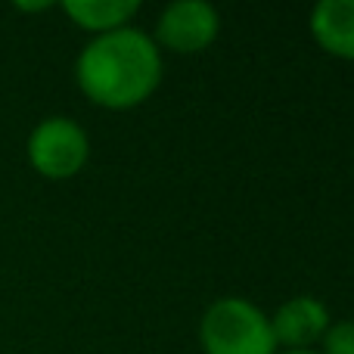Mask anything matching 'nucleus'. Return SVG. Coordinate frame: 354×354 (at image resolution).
<instances>
[{
	"label": "nucleus",
	"mask_w": 354,
	"mask_h": 354,
	"mask_svg": "<svg viewBox=\"0 0 354 354\" xmlns=\"http://www.w3.org/2000/svg\"><path fill=\"white\" fill-rule=\"evenodd\" d=\"M75 81L103 109H134L162 81V50L137 28L97 35L75 62Z\"/></svg>",
	"instance_id": "obj_1"
},
{
	"label": "nucleus",
	"mask_w": 354,
	"mask_h": 354,
	"mask_svg": "<svg viewBox=\"0 0 354 354\" xmlns=\"http://www.w3.org/2000/svg\"><path fill=\"white\" fill-rule=\"evenodd\" d=\"M205 354H277L270 317L249 299H218L199 320Z\"/></svg>",
	"instance_id": "obj_2"
},
{
	"label": "nucleus",
	"mask_w": 354,
	"mask_h": 354,
	"mask_svg": "<svg viewBox=\"0 0 354 354\" xmlns=\"http://www.w3.org/2000/svg\"><path fill=\"white\" fill-rule=\"evenodd\" d=\"M91 140L75 118L50 115L31 131L28 162L47 180H68L87 165Z\"/></svg>",
	"instance_id": "obj_3"
},
{
	"label": "nucleus",
	"mask_w": 354,
	"mask_h": 354,
	"mask_svg": "<svg viewBox=\"0 0 354 354\" xmlns=\"http://www.w3.org/2000/svg\"><path fill=\"white\" fill-rule=\"evenodd\" d=\"M221 31V16L205 0H177L162 10L156 22V47L171 53H202L214 44Z\"/></svg>",
	"instance_id": "obj_4"
},
{
	"label": "nucleus",
	"mask_w": 354,
	"mask_h": 354,
	"mask_svg": "<svg viewBox=\"0 0 354 354\" xmlns=\"http://www.w3.org/2000/svg\"><path fill=\"white\" fill-rule=\"evenodd\" d=\"M330 324L333 320L326 305L311 295H295L286 305L277 308V314L270 317L277 345H283L286 351H311V345L324 339Z\"/></svg>",
	"instance_id": "obj_5"
},
{
	"label": "nucleus",
	"mask_w": 354,
	"mask_h": 354,
	"mask_svg": "<svg viewBox=\"0 0 354 354\" xmlns=\"http://www.w3.org/2000/svg\"><path fill=\"white\" fill-rule=\"evenodd\" d=\"M311 35L330 56L354 59V0H324L314 6Z\"/></svg>",
	"instance_id": "obj_6"
},
{
	"label": "nucleus",
	"mask_w": 354,
	"mask_h": 354,
	"mask_svg": "<svg viewBox=\"0 0 354 354\" xmlns=\"http://www.w3.org/2000/svg\"><path fill=\"white\" fill-rule=\"evenodd\" d=\"M62 10L78 28L109 35V31L128 28L131 16H137L140 3L137 0H66Z\"/></svg>",
	"instance_id": "obj_7"
},
{
	"label": "nucleus",
	"mask_w": 354,
	"mask_h": 354,
	"mask_svg": "<svg viewBox=\"0 0 354 354\" xmlns=\"http://www.w3.org/2000/svg\"><path fill=\"white\" fill-rule=\"evenodd\" d=\"M320 342H324V354H354V320L330 324Z\"/></svg>",
	"instance_id": "obj_8"
},
{
	"label": "nucleus",
	"mask_w": 354,
	"mask_h": 354,
	"mask_svg": "<svg viewBox=\"0 0 354 354\" xmlns=\"http://www.w3.org/2000/svg\"><path fill=\"white\" fill-rule=\"evenodd\" d=\"M19 10H25V12H37V10H50V3H19Z\"/></svg>",
	"instance_id": "obj_9"
},
{
	"label": "nucleus",
	"mask_w": 354,
	"mask_h": 354,
	"mask_svg": "<svg viewBox=\"0 0 354 354\" xmlns=\"http://www.w3.org/2000/svg\"><path fill=\"white\" fill-rule=\"evenodd\" d=\"M283 354H314V351H283Z\"/></svg>",
	"instance_id": "obj_10"
}]
</instances>
